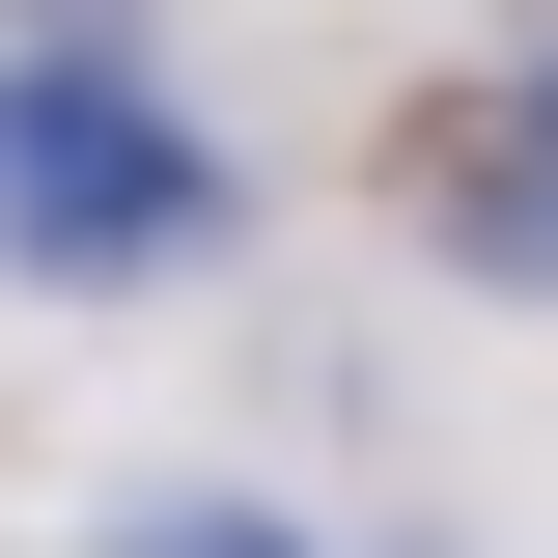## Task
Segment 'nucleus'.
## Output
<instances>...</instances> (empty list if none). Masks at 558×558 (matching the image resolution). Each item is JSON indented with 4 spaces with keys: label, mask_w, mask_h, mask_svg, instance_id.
<instances>
[{
    "label": "nucleus",
    "mask_w": 558,
    "mask_h": 558,
    "mask_svg": "<svg viewBox=\"0 0 558 558\" xmlns=\"http://www.w3.org/2000/svg\"><path fill=\"white\" fill-rule=\"evenodd\" d=\"M223 252V140L140 84V28H0V279L140 307Z\"/></svg>",
    "instance_id": "obj_1"
},
{
    "label": "nucleus",
    "mask_w": 558,
    "mask_h": 558,
    "mask_svg": "<svg viewBox=\"0 0 558 558\" xmlns=\"http://www.w3.org/2000/svg\"><path fill=\"white\" fill-rule=\"evenodd\" d=\"M418 252L502 279V307H558V57H502V84L418 112Z\"/></svg>",
    "instance_id": "obj_2"
},
{
    "label": "nucleus",
    "mask_w": 558,
    "mask_h": 558,
    "mask_svg": "<svg viewBox=\"0 0 558 558\" xmlns=\"http://www.w3.org/2000/svg\"><path fill=\"white\" fill-rule=\"evenodd\" d=\"M112 558H307V531H279V502H140Z\"/></svg>",
    "instance_id": "obj_3"
},
{
    "label": "nucleus",
    "mask_w": 558,
    "mask_h": 558,
    "mask_svg": "<svg viewBox=\"0 0 558 558\" xmlns=\"http://www.w3.org/2000/svg\"><path fill=\"white\" fill-rule=\"evenodd\" d=\"M0 28H140V0H0Z\"/></svg>",
    "instance_id": "obj_4"
}]
</instances>
